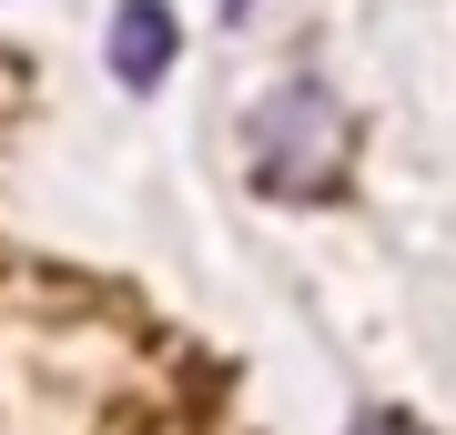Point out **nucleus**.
<instances>
[{"mask_svg": "<svg viewBox=\"0 0 456 435\" xmlns=\"http://www.w3.org/2000/svg\"><path fill=\"white\" fill-rule=\"evenodd\" d=\"M335 162H345V112L314 92V81H294V92L264 101V122H254V182L264 193L305 203V193L335 182Z\"/></svg>", "mask_w": 456, "mask_h": 435, "instance_id": "nucleus-1", "label": "nucleus"}, {"mask_svg": "<svg viewBox=\"0 0 456 435\" xmlns=\"http://www.w3.org/2000/svg\"><path fill=\"white\" fill-rule=\"evenodd\" d=\"M112 71L132 81V92H152V81L173 71V11H163V0H122V20H112Z\"/></svg>", "mask_w": 456, "mask_h": 435, "instance_id": "nucleus-2", "label": "nucleus"}, {"mask_svg": "<svg viewBox=\"0 0 456 435\" xmlns=\"http://www.w3.org/2000/svg\"><path fill=\"white\" fill-rule=\"evenodd\" d=\"M355 435H416V425H406V415H365Z\"/></svg>", "mask_w": 456, "mask_h": 435, "instance_id": "nucleus-3", "label": "nucleus"}, {"mask_svg": "<svg viewBox=\"0 0 456 435\" xmlns=\"http://www.w3.org/2000/svg\"><path fill=\"white\" fill-rule=\"evenodd\" d=\"M224 11H233V20H244V11H254V0H224Z\"/></svg>", "mask_w": 456, "mask_h": 435, "instance_id": "nucleus-4", "label": "nucleus"}]
</instances>
